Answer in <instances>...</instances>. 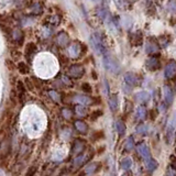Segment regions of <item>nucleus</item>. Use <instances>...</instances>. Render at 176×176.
I'll return each instance as SVG.
<instances>
[{"mask_svg": "<svg viewBox=\"0 0 176 176\" xmlns=\"http://www.w3.org/2000/svg\"><path fill=\"white\" fill-rule=\"evenodd\" d=\"M90 44H92L93 48L95 50L97 54H100V55H106L107 54V47L104 43V39H102V35L99 32L92 34V36L89 38Z\"/></svg>", "mask_w": 176, "mask_h": 176, "instance_id": "f257e3e1", "label": "nucleus"}, {"mask_svg": "<svg viewBox=\"0 0 176 176\" xmlns=\"http://www.w3.org/2000/svg\"><path fill=\"white\" fill-rule=\"evenodd\" d=\"M104 66L108 72L112 73V74H119L120 73V65L117 62L115 57H112L109 54L104 55Z\"/></svg>", "mask_w": 176, "mask_h": 176, "instance_id": "f03ea898", "label": "nucleus"}, {"mask_svg": "<svg viewBox=\"0 0 176 176\" xmlns=\"http://www.w3.org/2000/svg\"><path fill=\"white\" fill-rule=\"evenodd\" d=\"M85 70L82 65L79 64H75V65H72L68 70V74H70V77L73 78H80L84 75Z\"/></svg>", "mask_w": 176, "mask_h": 176, "instance_id": "7ed1b4c3", "label": "nucleus"}, {"mask_svg": "<svg viewBox=\"0 0 176 176\" xmlns=\"http://www.w3.org/2000/svg\"><path fill=\"white\" fill-rule=\"evenodd\" d=\"M145 66H147V68L149 70L154 72V70H156L160 68V60L157 57H155V56H152V57H150L147 60Z\"/></svg>", "mask_w": 176, "mask_h": 176, "instance_id": "20e7f679", "label": "nucleus"}, {"mask_svg": "<svg viewBox=\"0 0 176 176\" xmlns=\"http://www.w3.org/2000/svg\"><path fill=\"white\" fill-rule=\"evenodd\" d=\"M124 82L128 85H130V86H138L139 83H140V79H139V77H138L134 73L129 72V73H125Z\"/></svg>", "mask_w": 176, "mask_h": 176, "instance_id": "39448f33", "label": "nucleus"}, {"mask_svg": "<svg viewBox=\"0 0 176 176\" xmlns=\"http://www.w3.org/2000/svg\"><path fill=\"white\" fill-rule=\"evenodd\" d=\"M164 75L166 78H173L176 75V62L171 61L166 65L164 70Z\"/></svg>", "mask_w": 176, "mask_h": 176, "instance_id": "423d86ee", "label": "nucleus"}, {"mask_svg": "<svg viewBox=\"0 0 176 176\" xmlns=\"http://www.w3.org/2000/svg\"><path fill=\"white\" fill-rule=\"evenodd\" d=\"M56 42H57L58 45L62 46V47L67 45L68 42H70V38H68L67 33H66V32H60V33L57 34V36H56Z\"/></svg>", "mask_w": 176, "mask_h": 176, "instance_id": "0eeeda50", "label": "nucleus"}, {"mask_svg": "<svg viewBox=\"0 0 176 176\" xmlns=\"http://www.w3.org/2000/svg\"><path fill=\"white\" fill-rule=\"evenodd\" d=\"M80 51H82V48H80V44L78 43H73L72 45L68 47V54H70V56L73 58L78 57L80 54Z\"/></svg>", "mask_w": 176, "mask_h": 176, "instance_id": "6e6552de", "label": "nucleus"}, {"mask_svg": "<svg viewBox=\"0 0 176 176\" xmlns=\"http://www.w3.org/2000/svg\"><path fill=\"white\" fill-rule=\"evenodd\" d=\"M145 51H147V54H154L159 51V45L155 42L149 40L145 44Z\"/></svg>", "mask_w": 176, "mask_h": 176, "instance_id": "1a4fd4ad", "label": "nucleus"}, {"mask_svg": "<svg viewBox=\"0 0 176 176\" xmlns=\"http://www.w3.org/2000/svg\"><path fill=\"white\" fill-rule=\"evenodd\" d=\"M74 102H78V104L80 105H90L92 104V99L89 98V97L87 96H84V95H77V96L74 97Z\"/></svg>", "mask_w": 176, "mask_h": 176, "instance_id": "9d476101", "label": "nucleus"}, {"mask_svg": "<svg viewBox=\"0 0 176 176\" xmlns=\"http://www.w3.org/2000/svg\"><path fill=\"white\" fill-rule=\"evenodd\" d=\"M134 99L139 102H147L150 99V95L147 92H139L135 94Z\"/></svg>", "mask_w": 176, "mask_h": 176, "instance_id": "9b49d317", "label": "nucleus"}, {"mask_svg": "<svg viewBox=\"0 0 176 176\" xmlns=\"http://www.w3.org/2000/svg\"><path fill=\"white\" fill-rule=\"evenodd\" d=\"M164 97H165V102H167V104L171 105L172 102H173V92H172L171 87L169 86H164Z\"/></svg>", "mask_w": 176, "mask_h": 176, "instance_id": "f8f14e48", "label": "nucleus"}, {"mask_svg": "<svg viewBox=\"0 0 176 176\" xmlns=\"http://www.w3.org/2000/svg\"><path fill=\"white\" fill-rule=\"evenodd\" d=\"M109 106L112 111H116L118 108V97L117 95H112V96L109 98Z\"/></svg>", "mask_w": 176, "mask_h": 176, "instance_id": "ddd939ff", "label": "nucleus"}, {"mask_svg": "<svg viewBox=\"0 0 176 176\" xmlns=\"http://www.w3.org/2000/svg\"><path fill=\"white\" fill-rule=\"evenodd\" d=\"M138 151H139V153H140L143 157H145V159H149L150 151H149V149L147 147V145H144V144L138 145Z\"/></svg>", "mask_w": 176, "mask_h": 176, "instance_id": "4468645a", "label": "nucleus"}, {"mask_svg": "<svg viewBox=\"0 0 176 176\" xmlns=\"http://www.w3.org/2000/svg\"><path fill=\"white\" fill-rule=\"evenodd\" d=\"M75 127H76V129L82 133H86L87 130H88L87 124L85 122H83V121H76V122H75Z\"/></svg>", "mask_w": 176, "mask_h": 176, "instance_id": "2eb2a0df", "label": "nucleus"}, {"mask_svg": "<svg viewBox=\"0 0 176 176\" xmlns=\"http://www.w3.org/2000/svg\"><path fill=\"white\" fill-rule=\"evenodd\" d=\"M142 41H143L142 33H141L140 31L135 32V33L133 34V44H134V45H140V44L142 43Z\"/></svg>", "mask_w": 176, "mask_h": 176, "instance_id": "dca6fc26", "label": "nucleus"}, {"mask_svg": "<svg viewBox=\"0 0 176 176\" xmlns=\"http://www.w3.org/2000/svg\"><path fill=\"white\" fill-rule=\"evenodd\" d=\"M18 70H19V72L21 73V74L23 75H27L28 73H29V66L25 64V63L23 62H20L19 64H18Z\"/></svg>", "mask_w": 176, "mask_h": 176, "instance_id": "f3484780", "label": "nucleus"}, {"mask_svg": "<svg viewBox=\"0 0 176 176\" xmlns=\"http://www.w3.org/2000/svg\"><path fill=\"white\" fill-rule=\"evenodd\" d=\"M12 36H13V40L18 41L19 43H22V41H23V33L20 30H15L12 33Z\"/></svg>", "mask_w": 176, "mask_h": 176, "instance_id": "a211bd4d", "label": "nucleus"}, {"mask_svg": "<svg viewBox=\"0 0 176 176\" xmlns=\"http://www.w3.org/2000/svg\"><path fill=\"white\" fill-rule=\"evenodd\" d=\"M116 129H117V132L119 133L120 135H123L125 132V125L122 121H117L116 122Z\"/></svg>", "mask_w": 176, "mask_h": 176, "instance_id": "6ab92c4d", "label": "nucleus"}, {"mask_svg": "<svg viewBox=\"0 0 176 176\" xmlns=\"http://www.w3.org/2000/svg\"><path fill=\"white\" fill-rule=\"evenodd\" d=\"M36 52V45L34 43H28L25 46V53L27 54H34Z\"/></svg>", "mask_w": 176, "mask_h": 176, "instance_id": "aec40b11", "label": "nucleus"}, {"mask_svg": "<svg viewBox=\"0 0 176 176\" xmlns=\"http://www.w3.org/2000/svg\"><path fill=\"white\" fill-rule=\"evenodd\" d=\"M145 116H147V109L143 106L139 107V108L137 109V117L139 119H144Z\"/></svg>", "mask_w": 176, "mask_h": 176, "instance_id": "412c9836", "label": "nucleus"}, {"mask_svg": "<svg viewBox=\"0 0 176 176\" xmlns=\"http://www.w3.org/2000/svg\"><path fill=\"white\" fill-rule=\"evenodd\" d=\"M115 5L117 8L120 10H125L127 9V0H114Z\"/></svg>", "mask_w": 176, "mask_h": 176, "instance_id": "4be33fe9", "label": "nucleus"}, {"mask_svg": "<svg viewBox=\"0 0 176 176\" xmlns=\"http://www.w3.org/2000/svg\"><path fill=\"white\" fill-rule=\"evenodd\" d=\"M159 41H160V45H161V47H166L167 44L169 43V38L167 35L160 36Z\"/></svg>", "mask_w": 176, "mask_h": 176, "instance_id": "5701e85b", "label": "nucleus"}, {"mask_svg": "<svg viewBox=\"0 0 176 176\" xmlns=\"http://www.w3.org/2000/svg\"><path fill=\"white\" fill-rule=\"evenodd\" d=\"M167 9H169V11L173 12V13H176V0H169V2H167Z\"/></svg>", "mask_w": 176, "mask_h": 176, "instance_id": "b1692460", "label": "nucleus"}, {"mask_svg": "<svg viewBox=\"0 0 176 176\" xmlns=\"http://www.w3.org/2000/svg\"><path fill=\"white\" fill-rule=\"evenodd\" d=\"M147 166L149 169H155L157 167V163L154 161V160H151V159H147Z\"/></svg>", "mask_w": 176, "mask_h": 176, "instance_id": "393cba45", "label": "nucleus"}, {"mask_svg": "<svg viewBox=\"0 0 176 176\" xmlns=\"http://www.w3.org/2000/svg\"><path fill=\"white\" fill-rule=\"evenodd\" d=\"M32 13L33 15H40V13H42V7L40 3H34L33 7H32Z\"/></svg>", "mask_w": 176, "mask_h": 176, "instance_id": "a878e982", "label": "nucleus"}, {"mask_svg": "<svg viewBox=\"0 0 176 176\" xmlns=\"http://www.w3.org/2000/svg\"><path fill=\"white\" fill-rule=\"evenodd\" d=\"M131 165H132V162H131L130 159H124L122 162H121V166H122V169H130Z\"/></svg>", "mask_w": 176, "mask_h": 176, "instance_id": "bb28decb", "label": "nucleus"}, {"mask_svg": "<svg viewBox=\"0 0 176 176\" xmlns=\"http://www.w3.org/2000/svg\"><path fill=\"white\" fill-rule=\"evenodd\" d=\"M76 112H77V115H79V116H85L87 110L85 107H83V105H79V106L76 107Z\"/></svg>", "mask_w": 176, "mask_h": 176, "instance_id": "cd10ccee", "label": "nucleus"}, {"mask_svg": "<svg viewBox=\"0 0 176 176\" xmlns=\"http://www.w3.org/2000/svg\"><path fill=\"white\" fill-rule=\"evenodd\" d=\"M133 145H134V142H133V138L132 137H130L127 140V142H125V147L128 150H131V149H133Z\"/></svg>", "mask_w": 176, "mask_h": 176, "instance_id": "c85d7f7f", "label": "nucleus"}, {"mask_svg": "<svg viewBox=\"0 0 176 176\" xmlns=\"http://www.w3.org/2000/svg\"><path fill=\"white\" fill-rule=\"evenodd\" d=\"M98 16L100 18H102V19H106L107 18V16H109V13H108V11H107V10H105V9H99L98 10Z\"/></svg>", "mask_w": 176, "mask_h": 176, "instance_id": "c756f323", "label": "nucleus"}, {"mask_svg": "<svg viewBox=\"0 0 176 176\" xmlns=\"http://www.w3.org/2000/svg\"><path fill=\"white\" fill-rule=\"evenodd\" d=\"M147 125H144V124H140L139 127L137 128V132L138 133H147Z\"/></svg>", "mask_w": 176, "mask_h": 176, "instance_id": "7c9ffc66", "label": "nucleus"}, {"mask_svg": "<svg viewBox=\"0 0 176 176\" xmlns=\"http://www.w3.org/2000/svg\"><path fill=\"white\" fill-rule=\"evenodd\" d=\"M50 94V96H51V98L53 99V100H55V102H58V99H60V95L57 94L56 92H54V90H51V92L48 93Z\"/></svg>", "mask_w": 176, "mask_h": 176, "instance_id": "2f4dec72", "label": "nucleus"}, {"mask_svg": "<svg viewBox=\"0 0 176 176\" xmlns=\"http://www.w3.org/2000/svg\"><path fill=\"white\" fill-rule=\"evenodd\" d=\"M48 21H50V24H52V25H57L58 18L55 17V16H53V17H51L50 19H48Z\"/></svg>", "mask_w": 176, "mask_h": 176, "instance_id": "473e14b6", "label": "nucleus"}, {"mask_svg": "<svg viewBox=\"0 0 176 176\" xmlns=\"http://www.w3.org/2000/svg\"><path fill=\"white\" fill-rule=\"evenodd\" d=\"M82 89L84 90V92H86V93H90V92H92V87L89 86V84L85 83V84H83Z\"/></svg>", "mask_w": 176, "mask_h": 176, "instance_id": "72a5a7b5", "label": "nucleus"}, {"mask_svg": "<svg viewBox=\"0 0 176 176\" xmlns=\"http://www.w3.org/2000/svg\"><path fill=\"white\" fill-rule=\"evenodd\" d=\"M104 83H105V93H106V95H108L109 94V84L106 79L104 80Z\"/></svg>", "mask_w": 176, "mask_h": 176, "instance_id": "f704fd0d", "label": "nucleus"}, {"mask_svg": "<svg viewBox=\"0 0 176 176\" xmlns=\"http://www.w3.org/2000/svg\"><path fill=\"white\" fill-rule=\"evenodd\" d=\"M63 115L65 116V118H70V111L68 110V109H64V110H63Z\"/></svg>", "mask_w": 176, "mask_h": 176, "instance_id": "c9c22d12", "label": "nucleus"}, {"mask_svg": "<svg viewBox=\"0 0 176 176\" xmlns=\"http://www.w3.org/2000/svg\"><path fill=\"white\" fill-rule=\"evenodd\" d=\"M34 172H35V169H34V167H32V169H31V171H30V172H29V173H28V174H27V176H31V175H32V174H33V173H34Z\"/></svg>", "mask_w": 176, "mask_h": 176, "instance_id": "e433bc0d", "label": "nucleus"}, {"mask_svg": "<svg viewBox=\"0 0 176 176\" xmlns=\"http://www.w3.org/2000/svg\"><path fill=\"white\" fill-rule=\"evenodd\" d=\"M63 80H64V82H65V83H66V84H68V85H70V80H68V79H67V78H66V77H65V76H64V77H63Z\"/></svg>", "mask_w": 176, "mask_h": 176, "instance_id": "4c0bfd02", "label": "nucleus"}, {"mask_svg": "<svg viewBox=\"0 0 176 176\" xmlns=\"http://www.w3.org/2000/svg\"><path fill=\"white\" fill-rule=\"evenodd\" d=\"M92 1H94V2H100L102 0H92Z\"/></svg>", "mask_w": 176, "mask_h": 176, "instance_id": "58836bf2", "label": "nucleus"}]
</instances>
